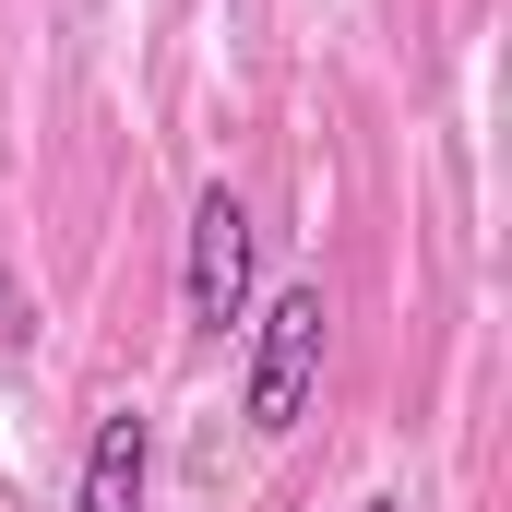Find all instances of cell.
<instances>
[{
	"label": "cell",
	"instance_id": "6da1fadb",
	"mask_svg": "<svg viewBox=\"0 0 512 512\" xmlns=\"http://www.w3.org/2000/svg\"><path fill=\"white\" fill-rule=\"evenodd\" d=\"M322 346H334V298L298 274V286H274L251 322V382H239V417H251L262 441H286L298 417H310V393H322Z\"/></svg>",
	"mask_w": 512,
	"mask_h": 512
},
{
	"label": "cell",
	"instance_id": "7a4b0ae2",
	"mask_svg": "<svg viewBox=\"0 0 512 512\" xmlns=\"http://www.w3.org/2000/svg\"><path fill=\"white\" fill-rule=\"evenodd\" d=\"M251 203L215 179L203 203H191V251H179V310H191V334H227V322H251Z\"/></svg>",
	"mask_w": 512,
	"mask_h": 512
},
{
	"label": "cell",
	"instance_id": "3957f363",
	"mask_svg": "<svg viewBox=\"0 0 512 512\" xmlns=\"http://www.w3.org/2000/svg\"><path fill=\"white\" fill-rule=\"evenodd\" d=\"M143 501H155V417H143V405H108L96 441H84L72 512H143Z\"/></svg>",
	"mask_w": 512,
	"mask_h": 512
},
{
	"label": "cell",
	"instance_id": "277c9868",
	"mask_svg": "<svg viewBox=\"0 0 512 512\" xmlns=\"http://www.w3.org/2000/svg\"><path fill=\"white\" fill-rule=\"evenodd\" d=\"M24 334H36V322H24V274L0 262V358H24Z\"/></svg>",
	"mask_w": 512,
	"mask_h": 512
},
{
	"label": "cell",
	"instance_id": "5b68a950",
	"mask_svg": "<svg viewBox=\"0 0 512 512\" xmlns=\"http://www.w3.org/2000/svg\"><path fill=\"white\" fill-rule=\"evenodd\" d=\"M358 512H405V501H393V489H370V501H358Z\"/></svg>",
	"mask_w": 512,
	"mask_h": 512
}]
</instances>
